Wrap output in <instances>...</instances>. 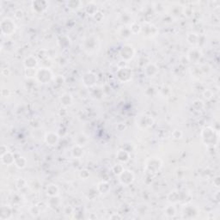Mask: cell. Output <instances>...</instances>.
I'll list each match as a JSON object with an SVG mask.
<instances>
[{
  "label": "cell",
  "instance_id": "1",
  "mask_svg": "<svg viewBox=\"0 0 220 220\" xmlns=\"http://www.w3.org/2000/svg\"><path fill=\"white\" fill-rule=\"evenodd\" d=\"M15 28H16V25L11 19L5 18L1 22V30L3 34H5L8 35L11 34L15 31Z\"/></svg>",
  "mask_w": 220,
  "mask_h": 220
},
{
  "label": "cell",
  "instance_id": "2",
  "mask_svg": "<svg viewBox=\"0 0 220 220\" xmlns=\"http://www.w3.org/2000/svg\"><path fill=\"white\" fill-rule=\"evenodd\" d=\"M134 176L133 174L129 170H123L120 175V181L123 185H129L133 182Z\"/></svg>",
  "mask_w": 220,
  "mask_h": 220
},
{
  "label": "cell",
  "instance_id": "3",
  "mask_svg": "<svg viewBox=\"0 0 220 220\" xmlns=\"http://www.w3.org/2000/svg\"><path fill=\"white\" fill-rule=\"evenodd\" d=\"M36 75H42V77H37L38 79L42 83H47L48 81H50L51 77H52V74H51L50 71L48 70V69L39 70L36 73Z\"/></svg>",
  "mask_w": 220,
  "mask_h": 220
},
{
  "label": "cell",
  "instance_id": "4",
  "mask_svg": "<svg viewBox=\"0 0 220 220\" xmlns=\"http://www.w3.org/2000/svg\"><path fill=\"white\" fill-rule=\"evenodd\" d=\"M133 54H134L133 49V48L131 46H126V47H124L122 51H121V56L123 57L124 59H131L133 56Z\"/></svg>",
  "mask_w": 220,
  "mask_h": 220
},
{
  "label": "cell",
  "instance_id": "5",
  "mask_svg": "<svg viewBox=\"0 0 220 220\" xmlns=\"http://www.w3.org/2000/svg\"><path fill=\"white\" fill-rule=\"evenodd\" d=\"M59 137L55 133H49L46 136V141L50 145H54L58 143Z\"/></svg>",
  "mask_w": 220,
  "mask_h": 220
},
{
  "label": "cell",
  "instance_id": "6",
  "mask_svg": "<svg viewBox=\"0 0 220 220\" xmlns=\"http://www.w3.org/2000/svg\"><path fill=\"white\" fill-rule=\"evenodd\" d=\"M10 159L15 161V158H14V156H12L11 152H6L4 155L1 156V160L3 162V163H5V164H11V161H9Z\"/></svg>",
  "mask_w": 220,
  "mask_h": 220
},
{
  "label": "cell",
  "instance_id": "7",
  "mask_svg": "<svg viewBox=\"0 0 220 220\" xmlns=\"http://www.w3.org/2000/svg\"><path fill=\"white\" fill-rule=\"evenodd\" d=\"M117 157H118V159L120 161L126 162L128 161L129 159V154L127 152H126L125 150H119Z\"/></svg>",
  "mask_w": 220,
  "mask_h": 220
},
{
  "label": "cell",
  "instance_id": "8",
  "mask_svg": "<svg viewBox=\"0 0 220 220\" xmlns=\"http://www.w3.org/2000/svg\"><path fill=\"white\" fill-rule=\"evenodd\" d=\"M30 59H31L30 57H29V58H27L26 60H25V62H24V64H25V66L27 67V69H30V68H31V64H32L33 67H34V66L37 64V60L35 59V58L33 57L32 60H30Z\"/></svg>",
  "mask_w": 220,
  "mask_h": 220
},
{
  "label": "cell",
  "instance_id": "9",
  "mask_svg": "<svg viewBox=\"0 0 220 220\" xmlns=\"http://www.w3.org/2000/svg\"><path fill=\"white\" fill-rule=\"evenodd\" d=\"M15 163H16V165L18 168H24L26 166V160H25L24 157L20 156V157L15 159Z\"/></svg>",
  "mask_w": 220,
  "mask_h": 220
},
{
  "label": "cell",
  "instance_id": "10",
  "mask_svg": "<svg viewBox=\"0 0 220 220\" xmlns=\"http://www.w3.org/2000/svg\"><path fill=\"white\" fill-rule=\"evenodd\" d=\"M60 100H61V102H62L63 105L67 106V105H70L71 102V97L70 95L65 94V95H64L63 97H61Z\"/></svg>",
  "mask_w": 220,
  "mask_h": 220
},
{
  "label": "cell",
  "instance_id": "11",
  "mask_svg": "<svg viewBox=\"0 0 220 220\" xmlns=\"http://www.w3.org/2000/svg\"><path fill=\"white\" fill-rule=\"evenodd\" d=\"M58 192H59L58 188L55 187V186H54V185H51V186L48 188V194H49L50 196H55V195H57V194H58Z\"/></svg>",
  "mask_w": 220,
  "mask_h": 220
}]
</instances>
